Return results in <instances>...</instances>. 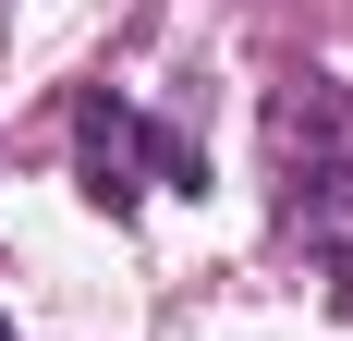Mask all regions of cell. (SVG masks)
Masks as SVG:
<instances>
[{
    "mask_svg": "<svg viewBox=\"0 0 353 341\" xmlns=\"http://www.w3.org/2000/svg\"><path fill=\"white\" fill-rule=\"evenodd\" d=\"M268 183H281V232L317 244L329 293H341V317H353V110L329 98L317 73L268 98Z\"/></svg>",
    "mask_w": 353,
    "mask_h": 341,
    "instance_id": "obj_1",
    "label": "cell"
},
{
    "mask_svg": "<svg viewBox=\"0 0 353 341\" xmlns=\"http://www.w3.org/2000/svg\"><path fill=\"white\" fill-rule=\"evenodd\" d=\"M73 183L122 220V207H146L159 183H171V195H208V146L171 135V122H146L122 86H85V98H73Z\"/></svg>",
    "mask_w": 353,
    "mask_h": 341,
    "instance_id": "obj_2",
    "label": "cell"
},
{
    "mask_svg": "<svg viewBox=\"0 0 353 341\" xmlns=\"http://www.w3.org/2000/svg\"><path fill=\"white\" fill-rule=\"evenodd\" d=\"M0 341H12V317H0Z\"/></svg>",
    "mask_w": 353,
    "mask_h": 341,
    "instance_id": "obj_3",
    "label": "cell"
}]
</instances>
